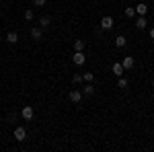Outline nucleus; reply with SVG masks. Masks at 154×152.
Returning a JSON list of instances; mask_svg holds the SVG:
<instances>
[{"label":"nucleus","mask_w":154,"mask_h":152,"mask_svg":"<svg viewBox=\"0 0 154 152\" xmlns=\"http://www.w3.org/2000/svg\"><path fill=\"white\" fill-rule=\"evenodd\" d=\"M84 62H86V56H84L82 51H74V56H72V64H74V66H84Z\"/></svg>","instance_id":"nucleus-1"},{"label":"nucleus","mask_w":154,"mask_h":152,"mask_svg":"<svg viewBox=\"0 0 154 152\" xmlns=\"http://www.w3.org/2000/svg\"><path fill=\"white\" fill-rule=\"evenodd\" d=\"M113 17H103V19H101V27H103V29H105V31H109V29H113Z\"/></svg>","instance_id":"nucleus-2"},{"label":"nucleus","mask_w":154,"mask_h":152,"mask_svg":"<svg viewBox=\"0 0 154 152\" xmlns=\"http://www.w3.org/2000/svg\"><path fill=\"white\" fill-rule=\"evenodd\" d=\"M111 72H113L115 76H123V72H125V68H123V64H121V62H115V64L111 66Z\"/></svg>","instance_id":"nucleus-3"},{"label":"nucleus","mask_w":154,"mask_h":152,"mask_svg":"<svg viewBox=\"0 0 154 152\" xmlns=\"http://www.w3.org/2000/svg\"><path fill=\"white\" fill-rule=\"evenodd\" d=\"M21 115H23V119H33V115H35V111H33V107H23V111H21Z\"/></svg>","instance_id":"nucleus-4"},{"label":"nucleus","mask_w":154,"mask_h":152,"mask_svg":"<svg viewBox=\"0 0 154 152\" xmlns=\"http://www.w3.org/2000/svg\"><path fill=\"white\" fill-rule=\"evenodd\" d=\"M14 140H19V142L27 140V132H25V128H17L14 129Z\"/></svg>","instance_id":"nucleus-5"},{"label":"nucleus","mask_w":154,"mask_h":152,"mask_svg":"<svg viewBox=\"0 0 154 152\" xmlns=\"http://www.w3.org/2000/svg\"><path fill=\"white\" fill-rule=\"evenodd\" d=\"M121 64H123V68H125V70H131V68H134V64H136V60L131 58V56H128V58H123Z\"/></svg>","instance_id":"nucleus-6"},{"label":"nucleus","mask_w":154,"mask_h":152,"mask_svg":"<svg viewBox=\"0 0 154 152\" xmlns=\"http://www.w3.org/2000/svg\"><path fill=\"white\" fill-rule=\"evenodd\" d=\"M31 37H33L35 41H39V39L43 37V31H41V27H33V29H31Z\"/></svg>","instance_id":"nucleus-7"},{"label":"nucleus","mask_w":154,"mask_h":152,"mask_svg":"<svg viewBox=\"0 0 154 152\" xmlns=\"http://www.w3.org/2000/svg\"><path fill=\"white\" fill-rule=\"evenodd\" d=\"M80 99H82V93H80V91H70V101L72 103H80Z\"/></svg>","instance_id":"nucleus-8"},{"label":"nucleus","mask_w":154,"mask_h":152,"mask_svg":"<svg viewBox=\"0 0 154 152\" xmlns=\"http://www.w3.org/2000/svg\"><path fill=\"white\" fill-rule=\"evenodd\" d=\"M6 41L14 45V43L19 41V33H14V31H8V33H6Z\"/></svg>","instance_id":"nucleus-9"},{"label":"nucleus","mask_w":154,"mask_h":152,"mask_svg":"<svg viewBox=\"0 0 154 152\" xmlns=\"http://www.w3.org/2000/svg\"><path fill=\"white\" fill-rule=\"evenodd\" d=\"M136 12H138L140 17H144V14L148 12V4H144V2H140V4L136 6Z\"/></svg>","instance_id":"nucleus-10"},{"label":"nucleus","mask_w":154,"mask_h":152,"mask_svg":"<svg viewBox=\"0 0 154 152\" xmlns=\"http://www.w3.org/2000/svg\"><path fill=\"white\" fill-rule=\"evenodd\" d=\"M93 93H95V86H93V84L88 82V84H86V86L82 88V95H84V97H91Z\"/></svg>","instance_id":"nucleus-11"},{"label":"nucleus","mask_w":154,"mask_h":152,"mask_svg":"<svg viewBox=\"0 0 154 152\" xmlns=\"http://www.w3.org/2000/svg\"><path fill=\"white\" fill-rule=\"evenodd\" d=\"M146 25H148L146 17H138V21H136V27H138V29H146Z\"/></svg>","instance_id":"nucleus-12"},{"label":"nucleus","mask_w":154,"mask_h":152,"mask_svg":"<svg viewBox=\"0 0 154 152\" xmlns=\"http://www.w3.org/2000/svg\"><path fill=\"white\" fill-rule=\"evenodd\" d=\"M128 84H130V82H128V78L117 76V86H119V88H128Z\"/></svg>","instance_id":"nucleus-13"},{"label":"nucleus","mask_w":154,"mask_h":152,"mask_svg":"<svg viewBox=\"0 0 154 152\" xmlns=\"http://www.w3.org/2000/svg\"><path fill=\"white\" fill-rule=\"evenodd\" d=\"M84 49V41L82 39H76V41H74V51H82Z\"/></svg>","instance_id":"nucleus-14"},{"label":"nucleus","mask_w":154,"mask_h":152,"mask_svg":"<svg viewBox=\"0 0 154 152\" xmlns=\"http://www.w3.org/2000/svg\"><path fill=\"white\" fill-rule=\"evenodd\" d=\"M49 25H51V19L49 17H41L39 19V27H49Z\"/></svg>","instance_id":"nucleus-15"},{"label":"nucleus","mask_w":154,"mask_h":152,"mask_svg":"<svg viewBox=\"0 0 154 152\" xmlns=\"http://www.w3.org/2000/svg\"><path fill=\"white\" fill-rule=\"evenodd\" d=\"M115 45H117V47H123V45H125V37H123V35H117V37H115Z\"/></svg>","instance_id":"nucleus-16"},{"label":"nucleus","mask_w":154,"mask_h":152,"mask_svg":"<svg viewBox=\"0 0 154 152\" xmlns=\"http://www.w3.org/2000/svg\"><path fill=\"white\" fill-rule=\"evenodd\" d=\"M134 14H136V6H128V8H125V17H128V19H131Z\"/></svg>","instance_id":"nucleus-17"},{"label":"nucleus","mask_w":154,"mask_h":152,"mask_svg":"<svg viewBox=\"0 0 154 152\" xmlns=\"http://www.w3.org/2000/svg\"><path fill=\"white\" fill-rule=\"evenodd\" d=\"M33 19H35V12L31 11V8H29V11H25V21H33Z\"/></svg>","instance_id":"nucleus-18"},{"label":"nucleus","mask_w":154,"mask_h":152,"mask_svg":"<svg viewBox=\"0 0 154 152\" xmlns=\"http://www.w3.org/2000/svg\"><path fill=\"white\" fill-rule=\"evenodd\" d=\"M82 78H84L86 82H91L93 78H95V76H93V72H84V74H82Z\"/></svg>","instance_id":"nucleus-19"},{"label":"nucleus","mask_w":154,"mask_h":152,"mask_svg":"<svg viewBox=\"0 0 154 152\" xmlns=\"http://www.w3.org/2000/svg\"><path fill=\"white\" fill-rule=\"evenodd\" d=\"M84 78L82 76H80V74H74V76H72V82H74V84H78V82H82Z\"/></svg>","instance_id":"nucleus-20"},{"label":"nucleus","mask_w":154,"mask_h":152,"mask_svg":"<svg viewBox=\"0 0 154 152\" xmlns=\"http://www.w3.org/2000/svg\"><path fill=\"white\" fill-rule=\"evenodd\" d=\"M45 2H48V0H33V4H35V6H43Z\"/></svg>","instance_id":"nucleus-21"},{"label":"nucleus","mask_w":154,"mask_h":152,"mask_svg":"<svg viewBox=\"0 0 154 152\" xmlns=\"http://www.w3.org/2000/svg\"><path fill=\"white\" fill-rule=\"evenodd\" d=\"M150 39H154V27L150 29Z\"/></svg>","instance_id":"nucleus-22"},{"label":"nucleus","mask_w":154,"mask_h":152,"mask_svg":"<svg viewBox=\"0 0 154 152\" xmlns=\"http://www.w3.org/2000/svg\"><path fill=\"white\" fill-rule=\"evenodd\" d=\"M152 84H154V78H152Z\"/></svg>","instance_id":"nucleus-23"}]
</instances>
